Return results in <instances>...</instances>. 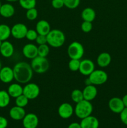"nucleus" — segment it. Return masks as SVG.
I'll return each instance as SVG.
<instances>
[{
  "mask_svg": "<svg viewBox=\"0 0 127 128\" xmlns=\"http://www.w3.org/2000/svg\"><path fill=\"white\" fill-rule=\"evenodd\" d=\"M95 70V64L93 61L88 59H85L80 61L79 72L81 74L88 76Z\"/></svg>",
  "mask_w": 127,
  "mask_h": 128,
  "instance_id": "11",
  "label": "nucleus"
},
{
  "mask_svg": "<svg viewBox=\"0 0 127 128\" xmlns=\"http://www.w3.org/2000/svg\"><path fill=\"white\" fill-rule=\"evenodd\" d=\"M80 124L82 128H98L99 127L98 119L92 115L82 119Z\"/></svg>",
  "mask_w": 127,
  "mask_h": 128,
  "instance_id": "18",
  "label": "nucleus"
},
{
  "mask_svg": "<svg viewBox=\"0 0 127 128\" xmlns=\"http://www.w3.org/2000/svg\"><path fill=\"white\" fill-rule=\"evenodd\" d=\"M37 36H38V33L37 32V31L36 30L31 29V30H27V32L26 35V38L30 41H36Z\"/></svg>",
  "mask_w": 127,
  "mask_h": 128,
  "instance_id": "33",
  "label": "nucleus"
},
{
  "mask_svg": "<svg viewBox=\"0 0 127 128\" xmlns=\"http://www.w3.org/2000/svg\"><path fill=\"white\" fill-rule=\"evenodd\" d=\"M92 112H93V106L92 103L90 101L85 100L76 104L74 109L75 114L80 120L90 116Z\"/></svg>",
  "mask_w": 127,
  "mask_h": 128,
  "instance_id": "3",
  "label": "nucleus"
},
{
  "mask_svg": "<svg viewBox=\"0 0 127 128\" xmlns=\"http://www.w3.org/2000/svg\"><path fill=\"white\" fill-rule=\"evenodd\" d=\"M1 5H2V4H1V1H0V8H1Z\"/></svg>",
  "mask_w": 127,
  "mask_h": 128,
  "instance_id": "45",
  "label": "nucleus"
},
{
  "mask_svg": "<svg viewBox=\"0 0 127 128\" xmlns=\"http://www.w3.org/2000/svg\"><path fill=\"white\" fill-rule=\"evenodd\" d=\"M51 30V26L46 20H41L36 24V31L38 34L47 36Z\"/></svg>",
  "mask_w": 127,
  "mask_h": 128,
  "instance_id": "19",
  "label": "nucleus"
},
{
  "mask_svg": "<svg viewBox=\"0 0 127 128\" xmlns=\"http://www.w3.org/2000/svg\"><path fill=\"white\" fill-rule=\"evenodd\" d=\"M80 61L79 60H70L68 62V68L73 72L79 71Z\"/></svg>",
  "mask_w": 127,
  "mask_h": 128,
  "instance_id": "32",
  "label": "nucleus"
},
{
  "mask_svg": "<svg viewBox=\"0 0 127 128\" xmlns=\"http://www.w3.org/2000/svg\"><path fill=\"white\" fill-rule=\"evenodd\" d=\"M6 1L9 2H16V1H18L19 0H6Z\"/></svg>",
  "mask_w": 127,
  "mask_h": 128,
  "instance_id": "42",
  "label": "nucleus"
},
{
  "mask_svg": "<svg viewBox=\"0 0 127 128\" xmlns=\"http://www.w3.org/2000/svg\"><path fill=\"white\" fill-rule=\"evenodd\" d=\"M40 94V88L35 83H27L23 88V94L29 99L33 100L37 98Z\"/></svg>",
  "mask_w": 127,
  "mask_h": 128,
  "instance_id": "7",
  "label": "nucleus"
},
{
  "mask_svg": "<svg viewBox=\"0 0 127 128\" xmlns=\"http://www.w3.org/2000/svg\"><path fill=\"white\" fill-rule=\"evenodd\" d=\"M29 101V99L22 94L21 96L16 98V100H15V103H16V106L24 108L28 104Z\"/></svg>",
  "mask_w": 127,
  "mask_h": 128,
  "instance_id": "28",
  "label": "nucleus"
},
{
  "mask_svg": "<svg viewBox=\"0 0 127 128\" xmlns=\"http://www.w3.org/2000/svg\"><path fill=\"white\" fill-rule=\"evenodd\" d=\"M27 26L22 23L15 24L11 28V36L16 40H22L26 38L27 32Z\"/></svg>",
  "mask_w": 127,
  "mask_h": 128,
  "instance_id": "8",
  "label": "nucleus"
},
{
  "mask_svg": "<svg viewBox=\"0 0 127 128\" xmlns=\"http://www.w3.org/2000/svg\"><path fill=\"white\" fill-rule=\"evenodd\" d=\"M2 41H1V40H0V48H1V45H2Z\"/></svg>",
  "mask_w": 127,
  "mask_h": 128,
  "instance_id": "44",
  "label": "nucleus"
},
{
  "mask_svg": "<svg viewBox=\"0 0 127 128\" xmlns=\"http://www.w3.org/2000/svg\"><path fill=\"white\" fill-rule=\"evenodd\" d=\"M21 8L26 10L34 8L36 6V0H19Z\"/></svg>",
  "mask_w": 127,
  "mask_h": 128,
  "instance_id": "26",
  "label": "nucleus"
},
{
  "mask_svg": "<svg viewBox=\"0 0 127 128\" xmlns=\"http://www.w3.org/2000/svg\"><path fill=\"white\" fill-rule=\"evenodd\" d=\"M64 6L70 10L76 9L80 4V0H63Z\"/></svg>",
  "mask_w": 127,
  "mask_h": 128,
  "instance_id": "30",
  "label": "nucleus"
},
{
  "mask_svg": "<svg viewBox=\"0 0 127 128\" xmlns=\"http://www.w3.org/2000/svg\"><path fill=\"white\" fill-rule=\"evenodd\" d=\"M22 121L24 128H36L39 124L38 117L34 113L26 114Z\"/></svg>",
  "mask_w": 127,
  "mask_h": 128,
  "instance_id": "13",
  "label": "nucleus"
},
{
  "mask_svg": "<svg viewBox=\"0 0 127 128\" xmlns=\"http://www.w3.org/2000/svg\"><path fill=\"white\" fill-rule=\"evenodd\" d=\"M31 66L34 72L37 74H44L48 71L49 62L46 58L37 56L31 61Z\"/></svg>",
  "mask_w": 127,
  "mask_h": 128,
  "instance_id": "4",
  "label": "nucleus"
},
{
  "mask_svg": "<svg viewBox=\"0 0 127 128\" xmlns=\"http://www.w3.org/2000/svg\"><path fill=\"white\" fill-rule=\"evenodd\" d=\"M49 46L54 48H58L64 45L65 42V36L61 30L54 29L51 30L46 36Z\"/></svg>",
  "mask_w": 127,
  "mask_h": 128,
  "instance_id": "2",
  "label": "nucleus"
},
{
  "mask_svg": "<svg viewBox=\"0 0 127 128\" xmlns=\"http://www.w3.org/2000/svg\"><path fill=\"white\" fill-rule=\"evenodd\" d=\"M14 80L19 84H27L33 76V70L31 64L21 61L17 62L13 68Z\"/></svg>",
  "mask_w": 127,
  "mask_h": 128,
  "instance_id": "1",
  "label": "nucleus"
},
{
  "mask_svg": "<svg viewBox=\"0 0 127 128\" xmlns=\"http://www.w3.org/2000/svg\"><path fill=\"white\" fill-rule=\"evenodd\" d=\"M92 28H93V24L91 22L83 21L81 24V30L83 32H85V33L90 32Z\"/></svg>",
  "mask_w": 127,
  "mask_h": 128,
  "instance_id": "34",
  "label": "nucleus"
},
{
  "mask_svg": "<svg viewBox=\"0 0 127 128\" xmlns=\"http://www.w3.org/2000/svg\"><path fill=\"white\" fill-rule=\"evenodd\" d=\"M8 126V121L6 118L0 116V128H6Z\"/></svg>",
  "mask_w": 127,
  "mask_h": 128,
  "instance_id": "38",
  "label": "nucleus"
},
{
  "mask_svg": "<svg viewBox=\"0 0 127 128\" xmlns=\"http://www.w3.org/2000/svg\"><path fill=\"white\" fill-rule=\"evenodd\" d=\"M26 18L29 21H34L36 20L38 16V11L36 8H32L30 10H27L26 14Z\"/></svg>",
  "mask_w": 127,
  "mask_h": 128,
  "instance_id": "31",
  "label": "nucleus"
},
{
  "mask_svg": "<svg viewBox=\"0 0 127 128\" xmlns=\"http://www.w3.org/2000/svg\"><path fill=\"white\" fill-rule=\"evenodd\" d=\"M36 42L37 44L39 46V45H42L45 44H47V38L46 36H44V35H40L38 34L37 38L36 40Z\"/></svg>",
  "mask_w": 127,
  "mask_h": 128,
  "instance_id": "37",
  "label": "nucleus"
},
{
  "mask_svg": "<svg viewBox=\"0 0 127 128\" xmlns=\"http://www.w3.org/2000/svg\"><path fill=\"white\" fill-rule=\"evenodd\" d=\"M74 112V109L70 104L64 102L61 104L58 108V114L61 118L67 120L72 117Z\"/></svg>",
  "mask_w": 127,
  "mask_h": 128,
  "instance_id": "9",
  "label": "nucleus"
},
{
  "mask_svg": "<svg viewBox=\"0 0 127 128\" xmlns=\"http://www.w3.org/2000/svg\"><path fill=\"white\" fill-rule=\"evenodd\" d=\"M11 102V96L7 91L4 90L0 91V108L7 107Z\"/></svg>",
  "mask_w": 127,
  "mask_h": 128,
  "instance_id": "25",
  "label": "nucleus"
},
{
  "mask_svg": "<svg viewBox=\"0 0 127 128\" xmlns=\"http://www.w3.org/2000/svg\"><path fill=\"white\" fill-rule=\"evenodd\" d=\"M1 68H2V64H1V61H0V70H1Z\"/></svg>",
  "mask_w": 127,
  "mask_h": 128,
  "instance_id": "43",
  "label": "nucleus"
},
{
  "mask_svg": "<svg viewBox=\"0 0 127 128\" xmlns=\"http://www.w3.org/2000/svg\"><path fill=\"white\" fill-rule=\"evenodd\" d=\"M14 52V46L11 42L8 41H2V45L0 48V53L1 56L6 58H9Z\"/></svg>",
  "mask_w": 127,
  "mask_h": 128,
  "instance_id": "14",
  "label": "nucleus"
},
{
  "mask_svg": "<svg viewBox=\"0 0 127 128\" xmlns=\"http://www.w3.org/2000/svg\"><path fill=\"white\" fill-rule=\"evenodd\" d=\"M22 54L26 58L32 60L38 56L37 47L34 44H27L22 48Z\"/></svg>",
  "mask_w": 127,
  "mask_h": 128,
  "instance_id": "15",
  "label": "nucleus"
},
{
  "mask_svg": "<svg viewBox=\"0 0 127 128\" xmlns=\"http://www.w3.org/2000/svg\"><path fill=\"white\" fill-rule=\"evenodd\" d=\"M7 91L11 98L16 99L23 94V88L19 83L11 84L9 86Z\"/></svg>",
  "mask_w": 127,
  "mask_h": 128,
  "instance_id": "21",
  "label": "nucleus"
},
{
  "mask_svg": "<svg viewBox=\"0 0 127 128\" xmlns=\"http://www.w3.org/2000/svg\"><path fill=\"white\" fill-rule=\"evenodd\" d=\"M81 17L83 21H88L92 22L96 17L95 11L91 8H86L82 11Z\"/></svg>",
  "mask_w": 127,
  "mask_h": 128,
  "instance_id": "23",
  "label": "nucleus"
},
{
  "mask_svg": "<svg viewBox=\"0 0 127 128\" xmlns=\"http://www.w3.org/2000/svg\"><path fill=\"white\" fill-rule=\"evenodd\" d=\"M26 111L23 108L16 106L11 108L9 110V116L12 120L14 121H21L23 120L26 116Z\"/></svg>",
  "mask_w": 127,
  "mask_h": 128,
  "instance_id": "16",
  "label": "nucleus"
},
{
  "mask_svg": "<svg viewBox=\"0 0 127 128\" xmlns=\"http://www.w3.org/2000/svg\"><path fill=\"white\" fill-rule=\"evenodd\" d=\"M67 54L71 60H80L84 54L83 45L77 41L70 44L67 49Z\"/></svg>",
  "mask_w": 127,
  "mask_h": 128,
  "instance_id": "5",
  "label": "nucleus"
},
{
  "mask_svg": "<svg viewBox=\"0 0 127 128\" xmlns=\"http://www.w3.org/2000/svg\"><path fill=\"white\" fill-rule=\"evenodd\" d=\"M120 118L122 123L127 126V108H125L120 113Z\"/></svg>",
  "mask_w": 127,
  "mask_h": 128,
  "instance_id": "36",
  "label": "nucleus"
},
{
  "mask_svg": "<svg viewBox=\"0 0 127 128\" xmlns=\"http://www.w3.org/2000/svg\"><path fill=\"white\" fill-rule=\"evenodd\" d=\"M11 36V28L6 24H0V40L7 41Z\"/></svg>",
  "mask_w": 127,
  "mask_h": 128,
  "instance_id": "24",
  "label": "nucleus"
},
{
  "mask_svg": "<svg viewBox=\"0 0 127 128\" xmlns=\"http://www.w3.org/2000/svg\"><path fill=\"white\" fill-rule=\"evenodd\" d=\"M71 99H72V101H73L76 104L80 102L82 100H84L83 92L77 89L74 90L71 93Z\"/></svg>",
  "mask_w": 127,
  "mask_h": 128,
  "instance_id": "27",
  "label": "nucleus"
},
{
  "mask_svg": "<svg viewBox=\"0 0 127 128\" xmlns=\"http://www.w3.org/2000/svg\"><path fill=\"white\" fill-rule=\"evenodd\" d=\"M14 80L13 69L9 66L2 67L0 70V81L4 84L11 83Z\"/></svg>",
  "mask_w": 127,
  "mask_h": 128,
  "instance_id": "10",
  "label": "nucleus"
},
{
  "mask_svg": "<svg viewBox=\"0 0 127 128\" xmlns=\"http://www.w3.org/2000/svg\"><path fill=\"white\" fill-rule=\"evenodd\" d=\"M0 20H1V15H0Z\"/></svg>",
  "mask_w": 127,
  "mask_h": 128,
  "instance_id": "46",
  "label": "nucleus"
},
{
  "mask_svg": "<svg viewBox=\"0 0 127 128\" xmlns=\"http://www.w3.org/2000/svg\"><path fill=\"white\" fill-rule=\"evenodd\" d=\"M108 108L113 113L120 114L125 108V106L122 99L114 97L111 98L108 101Z\"/></svg>",
  "mask_w": 127,
  "mask_h": 128,
  "instance_id": "12",
  "label": "nucleus"
},
{
  "mask_svg": "<svg viewBox=\"0 0 127 128\" xmlns=\"http://www.w3.org/2000/svg\"><path fill=\"white\" fill-rule=\"evenodd\" d=\"M68 128H82L80 124L78 122H72L68 126Z\"/></svg>",
  "mask_w": 127,
  "mask_h": 128,
  "instance_id": "39",
  "label": "nucleus"
},
{
  "mask_svg": "<svg viewBox=\"0 0 127 128\" xmlns=\"http://www.w3.org/2000/svg\"><path fill=\"white\" fill-rule=\"evenodd\" d=\"M125 108H127V94H125L122 98Z\"/></svg>",
  "mask_w": 127,
  "mask_h": 128,
  "instance_id": "40",
  "label": "nucleus"
},
{
  "mask_svg": "<svg viewBox=\"0 0 127 128\" xmlns=\"http://www.w3.org/2000/svg\"><path fill=\"white\" fill-rule=\"evenodd\" d=\"M92 84L94 86H100L105 83L108 80V74L103 70H95L88 76Z\"/></svg>",
  "mask_w": 127,
  "mask_h": 128,
  "instance_id": "6",
  "label": "nucleus"
},
{
  "mask_svg": "<svg viewBox=\"0 0 127 128\" xmlns=\"http://www.w3.org/2000/svg\"><path fill=\"white\" fill-rule=\"evenodd\" d=\"M49 53V47L47 44L39 45L37 47V54L39 56L46 58Z\"/></svg>",
  "mask_w": 127,
  "mask_h": 128,
  "instance_id": "29",
  "label": "nucleus"
},
{
  "mask_svg": "<svg viewBox=\"0 0 127 128\" xmlns=\"http://www.w3.org/2000/svg\"><path fill=\"white\" fill-rule=\"evenodd\" d=\"M82 92H83L84 100L88 101H91L95 98L98 91H97V89L95 87V86L90 84L86 86L83 90Z\"/></svg>",
  "mask_w": 127,
  "mask_h": 128,
  "instance_id": "17",
  "label": "nucleus"
},
{
  "mask_svg": "<svg viewBox=\"0 0 127 128\" xmlns=\"http://www.w3.org/2000/svg\"><path fill=\"white\" fill-rule=\"evenodd\" d=\"M15 8L11 4L5 3L1 5L0 8V15L5 18H9L14 16Z\"/></svg>",
  "mask_w": 127,
  "mask_h": 128,
  "instance_id": "20",
  "label": "nucleus"
},
{
  "mask_svg": "<svg viewBox=\"0 0 127 128\" xmlns=\"http://www.w3.org/2000/svg\"><path fill=\"white\" fill-rule=\"evenodd\" d=\"M51 5L56 10H59L64 6L63 0H52Z\"/></svg>",
  "mask_w": 127,
  "mask_h": 128,
  "instance_id": "35",
  "label": "nucleus"
},
{
  "mask_svg": "<svg viewBox=\"0 0 127 128\" xmlns=\"http://www.w3.org/2000/svg\"><path fill=\"white\" fill-rule=\"evenodd\" d=\"M85 83L86 86H88V85L92 84V83H91V82H90V81L89 78L87 79V80H85Z\"/></svg>",
  "mask_w": 127,
  "mask_h": 128,
  "instance_id": "41",
  "label": "nucleus"
},
{
  "mask_svg": "<svg viewBox=\"0 0 127 128\" xmlns=\"http://www.w3.org/2000/svg\"><path fill=\"white\" fill-rule=\"evenodd\" d=\"M112 61L110 54L108 52H102L97 58V63L100 68H106L108 66Z\"/></svg>",
  "mask_w": 127,
  "mask_h": 128,
  "instance_id": "22",
  "label": "nucleus"
}]
</instances>
